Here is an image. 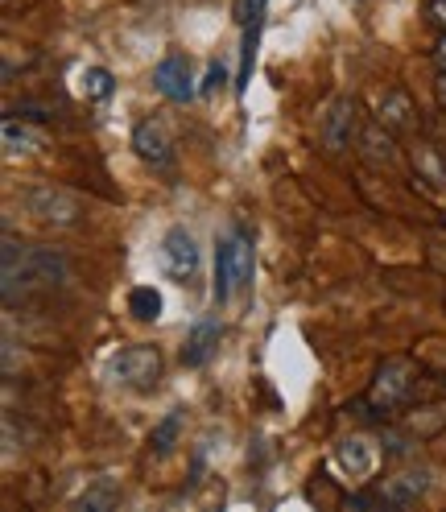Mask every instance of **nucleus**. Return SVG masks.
Here are the masks:
<instances>
[{
  "label": "nucleus",
  "mask_w": 446,
  "mask_h": 512,
  "mask_svg": "<svg viewBox=\"0 0 446 512\" xmlns=\"http://www.w3.org/2000/svg\"><path fill=\"white\" fill-rule=\"evenodd\" d=\"M0 137H5V157H29V153L46 149V133H38V128H29L13 116L5 120V128H0Z\"/></svg>",
  "instance_id": "13"
},
{
  "label": "nucleus",
  "mask_w": 446,
  "mask_h": 512,
  "mask_svg": "<svg viewBox=\"0 0 446 512\" xmlns=\"http://www.w3.org/2000/svg\"><path fill=\"white\" fill-rule=\"evenodd\" d=\"M438 100H442V104H446V71H442V75H438Z\"/></svg>",
  "instance_id": "21"
},
{
  "label": "nucleus",
  "mask_w": 446,
  "mask_h": 512,
  "mask_svg": "<svg viewBox=\"0 0 446 512\" xmlns=\"http://www.w3.org/2000/svg\"><path fill=\"white\" fill-rule=\"evenodd\" d=\"M67 281V256L58 248H25L5 240V302H17L38 294V290H54V285Z\"/></svg>",
  "instance_id": "1"
},
{
  "label": "nucleus",
  "mask_w": 446,
  "mask_h": 512,
  "mask_svg": "<svg viewBox=\"0 0 446 512\" xmlns=\"http://www.w3.org/2000/svg\"><path fill=\"white\" fill-rule=\"evenodd\" d=\"M162 290H153V285H133L129 290V314L137 323H157L162 318Z\"/></svg>",
  "instance_id": "15"
},
{
  "label": "nucleus",
  "mask_w": 446,
  "mask_h": 512,
  "mask_svg": "<svg viewBox=\"0 0 446 512\" xmlns=\"http://www.w3.org/2000/svg\"><path fill=\"white\" fill-rule=\"evenodd\" d=\"M79 91H83V100L104 104V100H112V91H116V75H112L108 67H83Z\"/></svg>",
  "instance_id": "16"
},
{
  "label": "nucleus",
  "mask_w": 446,
  "mask_h": 512,
  "mask_svg": "<svg viewBox=\"0 0 446 512\" xmlns=\"http://www.w3.org/2000/svg\"><path fill=\"white\" fill-rule=\"evenodd\" d=\"M335 467H339L347 479L372 475V467H376V446H372L368 438H343V442L335 446Z\"/></svg>",
  "instance_id": "11"
},
{
  "label": "nucleus",
  "mask_w": 446,
  "mask_h": 512,
  "mask_svg": "<svg viewBox=\"0 0 446 512\" xmlns=\"http://www.w3.org/2000/svg\"><path fill=\"white\" fill-rule=\"evenodd\" d=\"M426 17L446 29V0H426Z\"/></svg>",
  "instance_id": "20"
},
{
  "label": "nucleus",
  "mask_w": 446,
  "mask_h": 512,
  "mask_svg": "<svg viewBox=\"0 0 446 512\" xmlns=\"http://www.w3.org/2000/svg\"><path fill=\"white\" fill-rule=\"evenodd\" d=\"M219 339H223V323H219V318H199V323L190 327V335H186V343H182V351H178V360H182L186 368H203V364L215 356Z\"/></svg>",
  "instance_id": "9"
},
{
  "label": "nucleus",
  "mask_w": 446,
  "mask_h": 512,
  "mask_svg": "<svg viewBox=\"0 0 446 512\" xmlns=\"http://www.w3.org/2000/svg\"><path fill=\"white\" fill-rule=\"evenodd\" d=\"M380 120H389L393 128H401L409 120V100H405V95H389V100L380 104Z\"/></svg>",
  "instance_id": "18"
},
{
  "label": "nucleus",
  "mask_w": 446,
  "mask_h": 512,
  "mask_svg": "<svg viewBox=\"0 0 446 512\" xmlns=\"http://www.w3.org/2000/svg\"><path fill=\"white\" fill-rule=\"evenodd\" d=\"M223 83H228V67H223V62H211L203 83H199V95H215V91H223Z\"/></svg>",
  "instance_id": "19"
},
{
  "label": "nucleus",
  "mask_w": 446,
  "mask_h": 512,
  "mask_svg": "<svg viewBox=\"0 0 446 512\" xmlns=\"http://www.w3.org/2000/svg\"><path fill=\"white\" fill-rule=\"evenodd\" d=\"M133 149L145 157L149 166H170V157H174V141H170V128L162 116H149L133 128Z\"/></svg>",
  "instance_id": "8"
},
{
  "label": "nucleus",
  "mask_w": 446,
  "mask_h": 512,
  "mask_svg": "<svg viewBox=\"0 0 446 512\" xmlns=\"http://www.w3.org/2000/svg\"><path fill=\"white\" fill-rule=\"evenodd\" d=\"M352 137H356V100L343 95V100H335L323 116V141H327L331 153H343L347 145H352Z\"/></svg>",
  "instance_id": "10"
},
{
  "label": "nucleus",
  "mask_w": 446,
  "mask_h": 512,
  "mask_svg": "<svg viewBox=\"0 0 446 512\" xmlns=\"http://www.w3.org/2000/svg\"><path fill=\"white\" fill-rule=\"evenodd\" d=\"M162 269L178 285H190V281L199 277V269H203V252H199L195 236H190L182 223L166 228V236H162Z\"/></svg>",
  "instance_id": "5"
},
{
  "label": "nucleus",
  "mask_w": 446,
  "mask_h": 512,
  "mask_svg": "<svg viewBox=\"0 0 446 512\" xmlns=\"http://www.w3.org/2000/svg\"><path fill=\"white\" fill-rule=\"evenodd\" d=\"M182 426H186V409H170L166 418L153 426V434H149V451H153L157 459H170V455H174V446H178V438H182Z\"/></svg>",
  "instance_id": "14"
},
{
  "label": "nucleus",
  "mask_w": 446,
  "mask_h": 512,
  "mask_svg": "<svg viewBox=\"0 0 446 512\" xmlns=\"http://www.w3.org/2000/svg\"><path fill=\"white\" fill-rule=\"evenodd\" d=\"M438 67H442V71H446V42H442V46H438Z\"/></svg>",
  "instance_id": "22"
},
{
  "label": "nucleus",
  "mask_w": 446,
  "mask_h": 512,
  "mask_svg": "<svg viewBox=\"0 0 446 512\" xmlns=\"http://www.w3.org/2000/svg\"><path fill=\"white\" fill-rule=\"evenodd\" d=\"M430 492V471H405L397 479H389L385 484V504H397V508H409V504H418L422 496Z\"/></svg>",
  "instance_id": "12"
},
{
  "label": "nucleus",
  "mask_w": 446,
  "mask_h": 512,
  "mask_svg": "<svg viewBox=\"0 0 446 512\" xmlns=\"http://www.w3.org/2000/svg\"><path fill=\"white\" fill-rule=\"evenodd\" d=\"M21 207L42 223H54V228H75L83 219V203L62 186H29L21 195Z\"/></svg>",
  "instance_id": "4"
},
{
  "label": "nucleus",
  "mask_w": 446,
  "mask_h": 512,
  "mask_svg": "<svg viewBox=\"0 0 446 512\" xmlns=\"http://www.w3.org/2000/svg\"><path fill=\"white\" fill-rule=\"evenodd\" d=\"M153 87L157 95H166L170 104H190L199 95L195 87V67H190V54H166L162 62L153 67Z\"/></svg>",
  "instance_id": "6"
},
{
  "label": "nucleus",
  "mask_w": 446,
  "mask_h": 512,
  "mask_svg": "<svg viewBox=\"0 0 446 512\" xmlns=\"http://www.w3.org/2000/svg\"><path fill=\"white\" fill-rule=\"evenodd\" d=\"M252 285V236L244 228H232L215 244V285L211 298L215 306H228L236 290H248Z\"/></svg>",
  "instance_id": "2"
},
{
  "label": "nucleus",
  "mask_w": 446,
  "mask_h": 512,
  "mask_svg": "<svg viewBox=\"0 0 446 512\" xmlns=\"http://www.w3.org/2000/svg\"><path fill=\"white\" fill-rule=\"evenodd\" d=\"M265 13H269V0H232V17L240 29L252 21H265Z\"/></svg>",
  "instance_id": "17"
},
{
  "label": "nucleus",
  "mask_w": 446,
  "mask_h": 512,
  "mask_svg": "<svg viewBox=\"0 0 446 512\" xmlns=\"http://www.w3.org/2000/svg\"><path fill=\"white\" fill-rule=\"evenodd\" d=\"M108 380L120 384V389H129V393L157 389V380H162V351L149 347V343L120 347L116 356L108 360Z\"/></svg>",
  "instance_id": "3"
},
{
  "label": "nucleus",
  "mask_w": 446,
  "mask_h": 512,
  "mask_svg": "<svg viewBox=\"0 0 446 512\" xmlns=\"http://www.w3.org/2000/svg\"><path fill=\"white\" fill-rule=\"evenodd\" d=\"M409 389H413V364H405V360H389L385 368L376 372L368 397H372L376 409H397V405L409 397Z\"/></svg>",
  "instance_id": "7"
}]
</instances>
